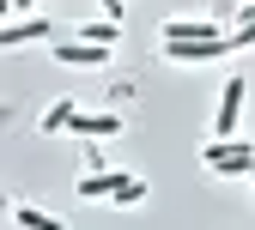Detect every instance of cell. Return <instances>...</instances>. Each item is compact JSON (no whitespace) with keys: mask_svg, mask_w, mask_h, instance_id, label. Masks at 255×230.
<instances>
[{"mask_svg":"<svg viewBox=\"0 0 255 230\" xmlns=\"http://www.w3.org/2000/svg\"><path fill=\"white\" fill-rule=\"evenodd\" d=\"M140 200H146V176H128V182H122V194H116L110 206H140Z\"/></svg>","mask_w":255,"mask_h":230,"instance_id":"12","label":"cell"},{"mask_svg":"<svg viewBox=\"0 0 255 230\" xmlns=\"http://www.w3.org/2000/svg\"><path fill=\"white\" fill-rule=\"evenodd\" d=\"M237 43L231 37H207V43H164V61H176V67H207V61H225Z\"/></svg>","mask_w":255,"mask_h":230,"instance_id":"3","label":"cell"},{"mask_svg":"<svg viewBox=\"0 0 255 230\" xmlns=\"http://www.w3.org/2000/svg\"><path fill=\"white\" fill-rule=\"evenodd\" d=\"M122 6H128V0H98V12H104V18H122Z\"/></svg>","mask_w":255,"mask_h":230,"instance_id":"14","label":"cell"},{"mask_svg":"<svg viewBox=\"0 0 255 230\" xmlns=\"http://www.w3.org/2000/svg\"><path fill=\"white\" fill-rule=\"evenodd\" d=\"M49 61H61V67H110V49L79 43V37H61V43L49 49Z\"/></svg>","mask_w":255,"mask_h":230,"instance_id":"6","label":"cell"},{"mask_svg":"<svg viewBox=\"0 0 255 230\" xmlns=\"http://www.w3.org/2000/svg\"><path fill=\"white\" fill-rule=\"evenodd\" d=\"M201 163L213 176H255V146L249 140H207L201 146Z\"/></svg>","mask_w":255,"mask_h":230,"instance_id":"1","label":"cell"},{"mask_svg":"<svg viewBox=\"0 0 255 230\" xmlns=\"http://www.w3.org/2000/svg\"><path fill=\"white\" fill-rule=\"evenodd\" d=\"M249 182H255V176H249Z\"/></svg>","mask_w":255,"mask_h":230,"instance_id":"16","label":"cell"},{"mask_svg":"<svg viewBox=\"0 0 255 230\" xmlns=\"http://www.w3.org/2000/svg\"><path fill=\"white\" fill-rule=\"evenodd\" d=\"M243 18H255V0H249V6H243Z\"/></svg>","mask_w":255,"mask_h":230,"instance_id":"15","label":"cell"},{"mask_svg":"<svg viewBox=\"0 0 255 230\" xmlns=\"http://www.w3.org/2000/svg\"><path fill=\"white\" fill-rule=\"evenodd\" d=\"M79 43L116 49V43H122V18H104V12H98V18H85V24H79Z\"/></svg>","mask_w":255,"mask_h":230,"instance_id":"9","label":"cell"},{"mask_svg":"<svg viewBox=\"0 0 255 230\" xmlns=\"http://www.w3.org/2000/svg\"><path fill=\"white\" fill-rule=\"evenodd\" d=\"M128 182V170H98V176H79V200H116Z\"/></svg>","mask_w":255,"mask_h":230,"instance_id":"8","label":"cell"},{"mask_svg":"<svg viewBox=\"0 0 255 230\" xmlns=\"http://www.w3.org/2000/svg\"><path fill=\"white\" fill-rule=\"evenodd\" d=\"M85 103H79V97H55V103L43 109V134H67V127H73V115H79Z\"/></svg>","mask_w":255,"mask_h":230,"instance_id":"10","label":"cell"},{"mask_svg":"<svg viewBox=\"0 0 255 230\" xmlns=\"http://www.w3.org/2000/svg\"><path fill=\"white\" fill-rule=\"evenodd\" d=\"M207 37H231V30H219L213 18H164L158 30V43H207Z\"/></svg>","mask_w":255,"mask_h":230,"instance_id":"7","label":"cell"},{"mask_svg":"<svg viewBox=\"0 0 255 230\" xmlns=\"http://www.w3.org/2000/svg\"><path fill=\"white\" fill-rule=\"evenodd\" d=\"M67 134H73V140H91V146H98V140H116V134H122V115H116V109H79Z\"/></svg>","mask_w":255,"mask_h":230,"instance_id":"5","label":"cell"},{"mask_svg":"<svg viewBox=\"0 0 255 230\" xmlns=\"http://www.w3.org/2000/svg\"><path fill=\"white\" fill-rule=\"evenodd\" d=\"M30 43H61L55 18H12L0 30V49H30Z\"/></svg>","mask_w":255,"mask_h":230,"instance_id":"4","label":"cell"},{"mask_svg":"<svg viewBox=\"0 0 255 230\" xmlns=\"http://www.w3.org/2000/svg\"><path fill=\"white\" fill-rule=\"evenodd\" d=\"M231 43H237V49H255V18H243V24L231 30Z\"/></svg>","mask_w":255,"mask_h":230,"instance_id":"13","label":"cell"},{"mask_svg":"<svg viewBox=\"0 0 255 230\" xmlns=\"http://www.w3.org/2000/svg\"><path fill=\"white\" fill-rule=\"evenodd\" d=\"M12 224H18V230H67L55 212H43V206H24V200L12 206Z\"/></svg>","mask_w":255,"mask_h":230,"instance_id":"11","label":"cell"},{"mask_svg":"<svg viewBox=\"0 0 255 230\" xmlns=\"http://www.w3.org/2000/svg\"><path fill=\"white\" fill-rule=\"evenodd\" d=\"M243 97H249V85L231 73L225 91H219V109H213V140H237V127H243Z\"/></svg>","mask_w":255,"mask_h":230,"instance_id":"2","label":"cell"}]
</instances>
